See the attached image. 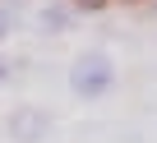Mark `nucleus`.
I'll list each match as a JSON object with an SVG mask.
<instances>
[{
  "label": "nucleus",
  "mask_w": 157,
  "mask_h": 143,
  "mask_svg": "<svg viewBox=\"0 0 157 143\" xmlns=\"http://www.w3.org/2000/svg\"><path fill=\"white\" fill-rule=\"evenodd\" d=\"M106 83H111V65H106V55H83V60H78V69H74V92L97 97Z\"/></svg>",
  "instance_id": "f257e3e1"
},
{
  "label": "nucleus",
  "mask_w": 157,
  "mask_h": 143,
  "mask_svg": "<svg viewBox=\"0 0 157 143\" xmlns=\"http://www.w3.org/2000/svg\"><path fill=\"white\" fill-rule=\"evenodd\" d=\"M0 74H5V69H0Z\"/></svg>",
  "instance_id": "f03ea898"
}]
</instances>
